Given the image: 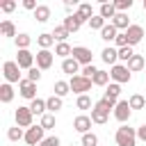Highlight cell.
<instances>
[{
  "label": "cell",
  "instance_id": "18",
  "mask_svg": "<svg viewBox=\"0 0 146 146\" xmlns=\"http://www.w3.org/2000/svg\"><path fill=\"white\" fill-rule=\"evenodd\" d=\"M62 71H64V73H68L71 78H73V75H80V73H78V71H80V64H78L73 57H68V59H64V62H62Z\"/></svg>",
  "mask_w": 146,
  "mask_h": 146
},
{
  "label": "cell",
  "instance_id": "22",
  "mask_svg": "<svg viewBox=\"0 0 146 146\" xmlns=\"http://www.w3.org/2000/svg\"><path fill=\"white\" fill-rule=\"evenodd\" d=\"M36 43H39V48H41V50H50V46L55 43V36H52L50 32H43V34H39V36H36Z\"/></svg>",
  "mask_w": 146,
  "mask_h": 146
},
{
  "label": "cell",
  "instance_id": "50",
  "mask_svg": "<svg viewBox=\"0 0 146 146\" xmlns=\"http://www.w3.org/2000/svg\"><path fill=\"white\" fill-rule=\"evenodd\" d=\"M64 7H66V11H73V9H75V0H73V2H71V0H66V2H64ZM73 14H75V11H73Z\"/></svg>",
  "mask_w": 146,
  "mask_h": 146
},
{
  "label": "cell",
  "instance_id": "4",
  "mask_svg": "<svg viewBox=\"0 0 146 146\" xmlns=\"http://www.w3.org/2000/svg\"><path fill=\"white\" fill-rule=\"evenodd\" d=\"M110 78H112L116 84H123V82H130L132 73H130V68H128L125 64H114V66L110 68Z\"/></svg>",
  "mask_w": 146,
  "mask_h": 146
},
{
  "label": "cell",
  "instance_id": "34",
  "mask_svg": "<svg viewBox=\"0 0 146 146\" xmlns=\"http://www.w3.org/2000/svg\"><path fill=\"white\" fill-rule=\"evenodd\" d=\"M125 66L130 68V73H135V71H141V68H144V57H141V55H135V57H132V59H130Z\"/></svg>",
  "mask_w": 146,
  "mask_h": 146
},
{
  "label": "cell",
  "instance_id": "42",
  "mask_svg": "<svg viewBox=\"0 0 146 146\" xmlns=\"http://www.w3.org/2000/svg\"><path fill=\"white\" fill-rule=\"evenodd\" d=\"M82 146H98V137H96L94 132L82 135Z\"/></svg>",
  "mask_w": 146,
  "mask_h": 146
},
{
  "label": "cell",
  "instance_id": "24",
  "mask_svg": "<svg viewBox=\"0 0 146 146\" xmlns=\"http://www.w3.org/2000/svg\"><path fill=\"white\" fill-rule=\"evenodd\" d=\"M62 105H64V103H62V98H59V96H55V94H52L50 98H46V107H48V112H50V114L59 112V110H62Z\"/></svg>",
  "mask_w": 146,
  "mask_h": 146
},
{
  "label": "cell",
  "instance_id": "15",
  "mask_svg": "<svg viewBox=\"0 0 146 146\" xmlns=\"http://www.w3.org/2000/svg\"><path fill=\"white\" fill-rule=\"evenodd\" d=\"M16 64H18L21 68L30 71V68L34 66V55H32L30 50H18V55H16Z\"/></svg>",
  "mask_w": 146,
  "mask_h": 146
},
{
  "label": "cell",
  "instance_id": "36",
  "mask_svg": "<svg viewBox=\"0 0 146 146\" xmlns=\"http://www.w3.org/2000/svg\"><path fill=\"white\" fill-rule=\"evenodd\" d=\"M7 137H9V141H18V139H25V132H23V128L14 125L7 130Z\"/></svg>",
  "mask_w": 146,
  "mask_h": 146
},
{
  "label": "cell",
  "instance_id": "51",
  "mask_svg": "<svg viewBox=\"0 0 146 146\" xmlns=\"http://www.w3.org/2000/svg\"><path fill=\"white\" fill-rule=\"evenodd\" d=\"M144 11H146V0H144Z\"/></svg>",
  "mask_w": 146,
  "mask_h": 146
},
{
  "label": "cell",
  "instance_id": "11",
  "mask_svg": "<svg viewBox=\"0 0 146 146\" xmlns=\"http://www.w3.org/2000/svg\"><path fill=\"white\" fill-rule=\"evenodd\" d=\"M82 23H87V21H84V18H82V16L75 11V14H68V16L64 18V23H62V25H64V27H66V30L73 34V32H78V30L82 27Z\"/></svg>",
  "mask_w": 146,
  "mask_h": 146
},
{
  "label": "cell",
  "instance_id": "10",
  "mask_svg": "<svg viewBox=\"0 0 146 146\" xmlns=\"http://www.w3.org/2000/svg\"><path fill=\"white\" fill-rule=\"evenodd\" d=\"M34 59H36V66H39L41 71H48V68L52 66V62H55V52H50V50H39V52L34 55Z\"/></svg>",
  "mask_w": 146,
  "mask_h": 146
},
{
  "label": "cell",
  "instance_id": "41",
  "mask_svg": "<svg viewBox=\"0 0 146 146\" xmlns=\"http://www.w3.org/2000/svg\"><path fill=\"white\" fill-rule=\"evenodd\" d=\"M75 105H78V110H89V107H91V98H89L87 94H84V96H78Z\"/></svg>",
  "mask_w": 146,
  "mask_h": 146
},
{
  "label": "cell",
  "instance_id": "45",
  "mask_svg": "<svg viewBox=\"0 0 146 146\" xmlns=\"http://www.w3.org/2000/svg\"><path fill=\"white\" fill-rule=\"evenodd\" d=\"M0 9H2L5 14H11V11L16 9V2H14V0H2V2H0Z\"/></svg>",
  "mask_w": 146,
  "mask_h": 146
},
{
  "label": "cell",
  "instance_id": "33",
  "mask_svg": "<svg viewBox=\"0 0 146 146\" xmlns=\"http://www.w3.org/2000/svg\"><path fill=\"white\" fill-rule=\"evenodd\" d=\"M30 43H32V36H30V34L21 32V34L16 36V48H18V50H27V48H30Z\"/></svg>",
  "mask_w": 146,
  "mask_h": 146
},
{
  "label": "cell",
  "instance_id": "43",
  "mask_svg": "<svg viewBox=\"0 0 146 146\" xmlns=\"http://www.w3.org/2000/svg\"><path fill=\"white\" fill-rule=\"evenodd\" d=\"M27 80H30V82H39V80H41V68H39V66H32V68L27 71Z\"/></svg>",
  "mask_w": 146,
  "mask_h": 146
},
{
  "label": "cell",
  "instance_id": "2",
  "mask_svg": "<svg viewBox=\"0 0 146 146\" xmlns=\"http://www.w3.org/2000/svg\"><path fill=\"white\" fill-rule=\"evenodd\" d=\"M114 139H116V146H137V130L121 125V128H116Z\"/></svg>",
  "mask_w": 146,
  "mask_h": 146
},
{
  "label": "cell",
  "instance_id": "25",
  "mask_svg": "<svg viewBox=\"0 0 146 146\" xmlns=\"http://www.w3.org/2000/svg\"><path fill=\"white\" fill-rule=\"evenodd\" d=\"M34 18H36V23H46L50 18V7L48 5H39L36 11H34Z\"/></svg>",
  "mask_w": 146,
  "mask_h": 146
},
{
  "label": "cell",
  "instance_id": "49",
  "mask_svg": "<svg viewBox=\"0 0 146 146\" xmlns=\"http://www.w3.org/2000/svg\"><path fill=\"white\" fill-rule=\"evenodd\" d=\"M137 139L146 141V125H139V128H137Z\"/></svg>",
  "mask_w": 146,
  "mask_h": 146
},
{
  "label": "cell",
  "instance_id": "17",
  "mask_svg": "<svg viewBox=\"0 0 146 146\" xmlns=\"http://www.w3.org/2000/svg\"><path fill=\"white\" fill-rule=\"evenodd\" d=\"M112 25H114L116 30H123V32H125V30H128V27H130L132 23H130L128 14H119V11H116V16L112 18Z\"/></svg>",
  "mask_w": 146,
  "mask_h": 146
},
{
  "label": "cell",
  "instance_id": "6",
  "mask_svg": "<svg viewBox=\"0 0 146 146\" xmlns=\"http://www.w3.org/2000/svg\"><path fill=\"white\" fill-rule=\"evenodd\" d=\"M112 114H114V119H116L119 123H123V125H125V123L130 121V114H132V107H130V103H128V100H119Z\"/></svg>",
  "mask_w": 146,
  "mask_h": 146
},
{
  "label": "cell",
  "instance_id": "3",
  "mask_svg": "<svg viewBox=\"0 0 146 146\" xmlns=\"http://www.w3.org/2000/svg\"><path fill=\"white\" fill-rule=\"evenodd\" d=\"M68 84H71V91H73V94L84 96L87 91H91L94 80H89V78H84V75H73V78L68 80Z\"/></svg>",
  "mask_w": 146,
  "mask_h": 146
},
{
  "label": "cell",
  "instance_id": "28",
  "mask_svg": "<svg viewBox=\"0 0 146 146\" xmlns=\"http://www.w3.org/2000/svg\"><path fill=\"white\" fill-rule=\"evenodd\" d=\"M52 36H55V41H57V43H66V39L71 36V32H68L64 25H59V27H55V30H52Z\"/></svg>",
  "mask_w": 146,
  "mask_h": 146
},
{
  "label": "cell",
  "instance_id": "12",
  "mask_svg": "<svg viewBox=\"0 0 146 146\" xmlns=\"http://www.w3.org/2000/svg\"><path fill=\"white\" fill-rule=\"evenodd\" d=\"M18 94H21L23 98H27V100H34V98H36V82H30L27 78L21 80V84H18Z\"/></svg>",
  "mask_w": 146,
  "mask_h": 146
},
{
  "label": "cell",
  "instance_id": "31",
  "mask_svg": "<svg viewBox=\"0 0 146 146\" xmlns=\"http://www.w3.org/2000/svg\"><path fill=\"white\" fill-rule=\"evenodd\" d=\"M128 103H130L132 110H144V107H146V98H144L141 94H132V96L128 98Z\"/></svg>",
  "mask_w": 146,
  "mask_h": 146
},
{
  "label": "cell",
  "instance_id": "16",
  "mask_svg": "<svg viewBox=\"0 0 146 146\" xmlns=\"http://www.w3.org/2000/svg\"><path fill=\"white\" fill-rule=\"evenodd\" d=\"M100 59L105 62V64H110V66H114L116 64V59H119V50L116 48H103V52H100Z\"/></svg>",
  "mask_w": 146,
  "mask_h": 146
},
{
  "label": "cell",
  "instance_id": "32",
  "mask_svg": "<svg viewBox=\"0 0 146 146\" xmlns=\"http://www.w3.org/2000/svg\"><path fill=\"white\" fill-rule=\"evenodd\" d=\"M78 14H80V16H82V18L87 21V23H89V21H91V18L96 16V14H94V7H91L89 2H84V5H80V7H78Z\"/></svg>",
  "mask_w": 146,
  "mask_h": 146
},
{
  "label": "cell",
  "instance_id": "8",
  "mask_svg": "<svg viewBox=\"0 0 146 146\" xmlns=\"http://www.w3.org/2000/svg\"><path fill=\"white\" fill-rule=\"evenodd\" d=\"M43 128L41 125H32V128H27L25 130V144H30V146H39L46 137H43Z\"/></svg>",
  "mask_w": 146,
  "mask_h": 146
},
{
  "label": "cell",
  "instance_id": "7",
  "mask_svg": "<svg viewBox=\"0 0 146 146\" xmlns=\"http://www.w3.org/2000/svg\"><path fill=\"white\" fill-rule=\"evenodd\" d=\"M14 119H16V125L18 128H32V119H34V114H32V110L30 107H18L16 112H14Z\"/></svg>",
  "mask_w": 146,
  "mask_h": 146
},
{
  "label": "cell",
  "instance_id": "27",
  "mask_svg": "<svg viewBox=\"0 0 146 146\" xmlns=\"http://www.w3.org/2000/svg\"><path fill=\"white\" fill-rule=\"evenodd\" d=\"M0 34H2V36H14V39L18 36V34H16V27H14L11 21H2V23H0Z\"/></svg>",
  "mask_w": 146,
  "mask_h": 146
},
{
  "label": "cell",
  "instance_id": "39",
  "mask_svg": "<svg viewBox=\"0 0 146 146\" xmlns=\"http://www.w3.org/2000/svg\"><path fill=\"white\" fill-rule=\"evenodd\" d=\"M105 25H107V23H105V18H103L100 14H96V16L89 21V27H91V30H103Z\"/></svg>",
  "mask_w": 146,
  "mask_h": 146
},
{
  "label": "cell",
  "instance_id": "13",
  "mask_svg": "<svg viewBox=\"0 0 146 146\" xmlns=\"http://www.w3.org/2000/svg\"><path fill=\"white\" fill-rule=\"evenodd\" d=\"M125 36H128V46L132 48V46H137V43L144 39V27H141V25H130V27L125 30Z\"/></svg>",
  "mask_w": 146,
  "mask_h": 146
},
{
  "label": "cell",
  "instance_id": "46",
  "mask_svg": "<svg viewBox=\"0 0 146 146\" xmlns=\"http://www.w3.org/2000/svg\"><path fill=\"white\" fill-rule=\"evenodd\" d=\"M114 43H116V50H119V48H125V46H128V36H125V32H119V36L114 39Z\"/></svg>",
  "mask_w": 146,
  "mask_h": 146
},
{
  "label": "cell",
  "instance_id": "14",
  "mask_svg": "<svg viewBox=\"0 0 146 146\" xmlns=\"http://www.w3.org/2000/svg\"><path fill=\"white\" fill-rule=\"evenodd\" d=\"M91 116H87V114H80V116H75L73 119V128L80 132V135H87V132H91Z\"/></svg>",
  "mask_w": 146,
  "mask_h": 146
},
{
  "label": "cell",
  "instance_id": "1",
  "mask_svg": "<svg viewBox=\"0 0 146 146\" xmlns=\"http://www.w3.org/2000/svg\"><path fill=\"white\" fill-rule=\"evenodd\" d=\"M114 107H116V103H114V100L100 98V100H98V103L91 107V121H94V123H98V125L107 123V119H110V112H114Z\"/></svg>",
  "mask_w": 146,
  "mask_h": 146
},
{
  "label": "cell",
  "instance_id": "9",
  "mask_svg": "<svg viewBox=\"0 0 146 146\" xmlns=\"http://www.w3.org/2000/svg\"><path fill=\"white\" fill-rule=\"evenodd\" d=\"M78 64H82V66H89L91 64V59H94V55H91V50L89 48H84V46H73V55H71Z\"/></svg>",
  "mask_w": 146,
  "mask_h": 146
},
{
  "label": "cell",
  "instance_id": "29",
  "mask_svg": "<svg viewBox=\"0 0 146 146\" xmlns=\"http://www.w3.org/2000/svg\"><path fill=\"white\" fill-rule=\"evenodd\" d=\"M55 55L62 57V59H68V57L73 55V48H71L68 43H57V46H55Z\"/></svg>",
  "mask_w": 146,
  "mask_h": 146
},
{
  "label": "cell",
  "instance_id": "26",
  "mask_svg": "<svg viewBox=\"0 0 146 146\" xmlns=\"http://www.w3.org/2000/svg\"><path fill=\"white\" fill-rule=\"evenodd\" d=\"M30 110H32V114H36V116H43L46 114V100H41V98H34L32 103H30Z\"/></svg>",
  "mask_w": 146,
  "mask_h": 146
},
{
  "label": "cell",
  "instance_id": "35",
  "mask_svg": "<svg viewBox=\"0 0 146 146\" xmlns=\"http://www.w3.org/2000/svg\"><path fill=\"white\" fill-rule=\"evenodd\" d=\"M94 84H98V87H107V84H110V73H107V71H98V73L94 75Z\"/></svg>",
  "mask_w": 146,
  "mask_h": 146
},
{
  "label": "cell",
  "instance_id": "38",
  "mask_svg": "<svg viewBox=\"0 0 146 146\" xmlns=\"http://www.w3.org/2000/svg\"><path fill=\"white\" fill-rule=\"evenodd\" d=\"M39 125H41L43 130H50V128H55V114H48V112H46V114L41 116V123H39Z\"/></svg>",
  "mask_w": 146,
  "mask_h": 146
},
{
  "label": "cell",
  "instance_id": "47",
  "mask_svg": "<svg viewBox=\"0 0 146 146\" xmlns=\"http://www.w3.org/2000/svg\"><path fill=\"white\" fill-rule=\"evenodd\" d=\"M39 146H59V137H55V135H52V137H46Z\"/></svg>",
  "mask_w": 146,
  "mask_h": 146
},
{
  "label": "cell",
  "instance_id": "48",
  "mask_svg": "<svg viewBox=\"0 0 146 146\" xmlns=\"http://www.w3.org/2000/svg\"><path fill=\"white\" fill-rule=\"evenodd\" d=\"M23 7H25V9H30V11H36V7H39V5H36L34 0H23Z\"/></svg>",
  "mask_w": 146,
  "mask_h": 146
},
{
  "label": "cell",
  "instance_id": "44",
  "mask_svg": "<svg viewBox=\"0 0 146 146\" xmlns=\"http://www.w3.org/2000/svg\"><path fill=\"white\" fill-rule=\"evenodd\" d=\"M98 73V68L94 66V64H89V66H82V73L80 75H84V78H89V80H94V75Z\"/></svg>",
  "mask_w": 146,
  "mask_h": 146
},
{
  "label": "cell",
  "instance_id": "20",
  "mask_svg": "<svg viewBox=\"0 0 146 146\" xmlns=\"http://www.w3.org/2000/svg\"><path fill=\"white\" fill-rule=\"evenodd\" d=\"M98 14H100L105 21L110 18V23H112V18L116 16V7H114V2H103V5H100V9H98Z\"/></svg>",
  "mask_w": 146,
  "mask_h": 146
},
{
  "label": "cell",
  "instance_id": "40",
  "mask_svg": "<svg viewBox=\"0 0 146 146\" xmlns=\"http://www.w3.org/2000/svg\"><path fill=\"white\" fill-rule=\"evenodd\" d=\"M114 7H116V11H119V14H125V11L132 7V0H116V2H114Z\"/></svg>",
  "mask_w": 146,
  "mask_h": 146
},
{
  "label": "cell",
  "instance_id": "5",
  "mask_svg": "<svg viewBox=\"0 0 146 146\" xmlns=\"http://www.w3.org/2000/svg\"><path fill=\"white\" fill-rule=\"evenodd\" d=\"M2 75H5V80H7L9 84H11V82H18V84H21V66L16 64V59H14V62H5Z\"/></svg>",
  "mask_w": 146,
  "mask_h": 146
},
{
  "label": "cell",
  "instance_id": "23",
  "mask_svg": "<svg viewBox=\"0 0 146 146\" xmlns=\"http://www.w3.org/2000/svg\"><path fill=\"white\" fill-rule=\"evenodd\" d=\"M0 100H2V103H11V100H14V87H11L9 82L0 84Z\"/></svg>",
  "mask_w": 146,
  "mask_h": 146
},
{
  "label": "cell",
  "instance_id": "30",
  "mask_svg": "<svg viewBox=\"0 0 146 146\" xmlns=\"http://www.w3.org/2000/svg\"><path fill=\"white\" fill-rule=\"evenodd\" d=\"M66 94H71V84H68L66 80H57V82H55V96L64 98Z\"/></svg>",
  "mask_w": 146,
  "mask_h": 146
},
{
  "label": "cell",
  "instance_id": "21",
  "mask_svg": "<svg viewBox=\"0 0 146 146\" xmlns=\"http://www.w3.org/2000/svg\"><path fill=\"white\" fill-rule=\"evenodd\" d=\"M116 36H119V30H116L112 23H110V25H105V27L100 30V39H103V41H107V43H110V41H114Z\"/></svg>",
  "mask_w": 146,
  "mask_h": 146
},
{
  "label": "cell",
  "instance_id": "37",
  "mask_svg": "<svg viewBox=\"0 0 146 146\" xmlns=\"http://www.w3.org/2000/svg\"><path fill=\"white\" fill-rule=\"evenodd\" d=\"M135 55H137V52H135L130 46H125V48H119V59H121V62H125V64H128V62H130Z\"/></svg>",
  "mask_w": 146,
  "mask_h": 146
},
{
  "label": "cell",
  "instance_id": "19",
  "mask_svg": "<svg viewBox=\"0 0 146 146\" xmlns=\"http://www.w3.org/2000/svg\"><path fill=\"white\" fill-rule=\"evenodd\" d=\"M119 96H121V84H116V82H110V84H107V89H105V96H103V98L119 103Z\"/></svg>",
  "mask_w": 146,
  "mask_h": 146
}]
</instances>
